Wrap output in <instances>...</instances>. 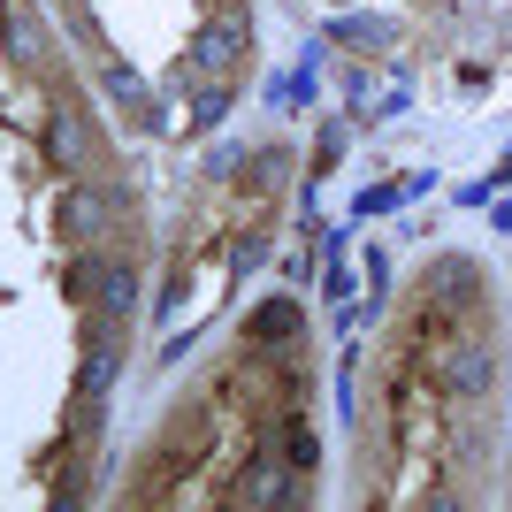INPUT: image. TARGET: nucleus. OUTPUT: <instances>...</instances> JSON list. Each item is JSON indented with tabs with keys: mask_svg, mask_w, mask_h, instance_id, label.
I'll return each mask as SVG.
<instances>
[{
	"mask_svg": "<svg viewBox=\"0 0 512 512\" xmlns=\"http://www.w3.org/2000/svg\"><path fill=\"white\" fill-rule=\"evenodd\" d=\"M46 153H54L62 169H77V161H85V123H77V115H54V123H46Z\"/></svg>",
	"mask_w": 512,
	"mask_h": 512,
	"instance_id": "3",
	"label": "nucleus"
},
{
	"mask_svg": "<svg viewBox=\"0 0 512 512\" xmlns=\"http://www.w3.org/2000/svg\"><path fill=\"white\" fill-rule=\"evenodd\" d=\"M253 337H299V314H291V306H260V314H253Z\"/></svg>",
	"mask_w": 512,
	"mask_h": 512,
	"instance_id": "5",
	"label": "nucleus"
},
{
	"mask_svg": "<svg viewBox=\"0 0 512 512\" xmlns=\"http://www.w3.org/2000/svg\"><path fill=\"white\" fill-rule=\"evenodd\" d=\"M237 54H245V16H237V8H222V16H214V31L199 39V69H214V85H230Z\"/></svg>",
	"mask_w": 512,
	"mask_h": 512,
	"instance_id": "2",
	"label": "nucleus"
},
{
	"mask_svg": "<svg viewBox=\"0 0 512 512\" xmlns=\"http://www.w3.org/2000/svg\"><path fill=\"white\" fill-rule=\"evenodd\" d=\"M107 222H115V207H107V192H77V199H69V230H77V237H100Z\"/></svg>",
	"mask_w": 512,
	"mask_h": 512,
	"instance_id": "4",
	"label": "nucleus"
},
{
	"mask_svg": "<svg viewBox=\"0 0 512 512\" xmlns=\"http://www.w3.org/2000/svg\"><path fill=\"white\" fill-rule=\"evenodd\" d=\"M77 291H85L100 314H130V299H138V276H130L123 260H85V268H77Z\"/></svg>",
	"mask_w": 512,
	"mask_h": 512,
	"instance_id": "1",
	"label": "nucleus"
}]
</instances>
